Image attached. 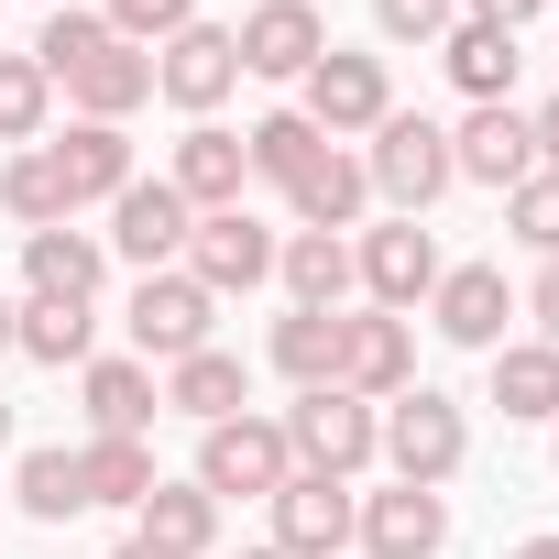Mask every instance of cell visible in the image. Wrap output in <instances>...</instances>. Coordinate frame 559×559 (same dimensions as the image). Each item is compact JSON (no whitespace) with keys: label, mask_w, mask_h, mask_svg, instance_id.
<instances>
[{"label":"cell","mask_w":559,"mask_h":559,"mask_svg":"<svg viewBox=\"0 0 559 559\" xmlns=\"http://www.w3.org/2000/svg\"><path fill=\"white\" fill-rule=\"evenodd\" d=\"M362 176H373V198H384L395 219H428V209L461 187V165H450V132H439L428 110H384V121H373V154H362Z\"/></svg>","instance_id":"obj_1"},{"label":"cell","mask_w":559,"mask_h":559,"mask_svg":"<svg viewBox=\"0 0 559 559\" xmlns=\"http://www.w3.org/2000/svg\"><path fill=\"white\" fill-rule=\"evenodd\" d=\"M286 472H297L286 417H252V406H241V417L198 428V493H219V504H274Z\"/></svg>","instance_id":"obj_2"},{"label":"cell","mask_w":559,"mask_h":559,"mask_svg":"<svg viewBox=\"0 0 559 559\" xmlns=\"http://www.w3.org/2000/svg\"><path fill=\"white\" fill-rule=\"evenodd\" d=\"M286 450H297V472L362 483V472L384 461V406H362V395L319 384V395H297V406H286Z\"/></svg>","instance_id":"obj_3"},{"label":"cell","mask_w":559,"mask_h":559,"mask_svg":"<svg viewBox=\"0 0 559 559\" xmlns=\"http://www.w3.org/2000/svg\"><path fill=\"white\" fill-rule=\"evenodd\" d=\"M121 330H132V362H187V352L219 341V297L198 286L187 263H165V274H143V286H132Z\"/></svg>","instance_id":"obj_4"},{"label":"cell","mask_w":559,"mask_h":559,"mask_svg":"<svg viewBox=\"0 0 559 559\" xmlns=\"http://www.w3.org/2000/svg\"><path fill=\"white\" fill-rule=\"evenodd\" d=\"M384 461H395V483H450L461 461H472V417L439 395V384H406L395 406H384Z\"/></svg>","instance_id":"obj_5"},{"label":"cell","mask_w":559,"mask_h":559,"mask_svg":"<svg viewBox=\"0 0 559 559\" xmlns=\"http://www.w3.org/2000/svg\"><path fill=\"white\" fill-rule=\"evenodd\" d=\"M297 110H308L330 143H352V132H373V121L395 110V78H384V56H352V45H330V56L297 78Z\"/></svg>","instance_id":"obj_6"},{"label":"cell","mask_w":559,"mask_h":559,"mask_svg":"<svg viewBox=\"0 0 559 559\" xmlns=\"http://www.w3.org/2000/svg\"><path fill=\"white\" fill-rule=\"evenodd\" d=\"M230 88H241V45H230L219 23H187V34L154 45V99H176L187 121H219Z\"/></svg>","instance_id":"obj_7"},{"label":"cell","mask_w":559,"mask_h":559,"mask_svg":"<svg viewBox=\"0 0 559 559\" xmlns=\"http://www.w3.org/2000/svg\"><path fill=\"white\" fill-rule=\"evenodd\" d=\"M439 241H428V219H384V230H362V252H352V286L384 308V319H406L428 286H439Z\"/></svg>","instance_id":"obj_8"},{"label":"cell","mask_w":559,"mask_h":559,"mask_svg":"<svg viewBox=\"0 0 559 559\" xmlns=\"http://www.w3.org/2000/svg\"><path fill=\"white\" fill-rule=\"evenodd\" d=\"M187 230H198V209H187L165 176H132V187L110 198V252H121V263H143V274L187 263Z\"/></svg>","instance_id":"obj_9"},{"label":"cell","mask_w":559,"mask_h":559,"mask_svg":"<svg viewBox=\"0 0 559 559\" xmlns=\"http://www.w3.org/2000/svg\"><path fill=\"white\" fill-rule=\"evenodd\" d=\"M187 274L209 297H252L263 274H274V230L252 219V209H209L198 230H187Z\"/></svg>","instance_id":"obj_10"},{"label":"cell","mask_w":559,"mask_h":559,"mask_svg":"<svg viewBox=\"0 0 559 559\" xmlns=\"http://www.w3.org/2000/svg\"><path fill=\"white\" fill-rule=\"evenodd\" d=\"M504 319H515L504 263H450L439 286H428V330L461 341V352H504Z\"/></svg>","instance_id":"obj_11"},{"label":"cell","mask_w":559,"mask_h":559,"mask_svg":"<svg viewBox=\"0 0 559 559\" xmlns=\"http://www.w3.org/2000/svg\"><path fill=\"white\" fill-rule=\"evenodd\" d=\"M352 515H362L352 483L286 472V493H274V548H286V559H341V548H352Z\"/></svg>","instance_id":"obj_12"},{"label":"cell","mask_w":559,"mask_h":559,"mask_svg":"<svg viewBox=\"0 0 559 559\" xmlns=\"http://www.w3.org/2000/svg\"><path fill=\"white\" fill-rule=\"evenodd\" d=\"M450 165L472 176V187H526L537 176V132H526V110L515 99H483V110H461V132H450Z\"/></svg>","instance_id":"obj_13"},{"label":"cell","mask_w":559,"mask_h":559,"mask_svg":"<svg viewBox=\"0 0 559 559\" xmlns=\"http://www.w3.org/2000/svg\"><path fill=\"white\" fill-rule=\"evenodd\" d=\"M406 384H417V330H406V319H384V308L341 319V395H362V406H395Z\"/></svg>","instance_id":"obj_14"},{"label":"cell","mask_w":559,"mask_h":559,"mask_svg":"<svg viewBox=\"0 0 559 559\" xmlns=\"http://www.w3.org/2000/svg\"><path fill=\"white\" fill-rule=\"evenodd\" d=\"M352 537H362V559H439L450 548V504L428 483H384V493H362Z\"/></svg>","instance_id":"obj_15"},{"label":"cell","mask_w":559,"mask_h":559,"mask_svg":"<svg viewBox=\"0 0 559 559\" xmlns=\"http://www.w3.org/2000/svg\"><path fill=\"white\" fill-rule=\"evenodd\" d=\"M165 187L209 219V209H241V187H252V154H241V132H219V121H187L176 132V154H165Z\"/></svg>","instance_id":"obj_16"},{"label":"cell","mask_w":559,"mask_h":559,"mask_svg":"<svg viewBox=\"0 0 559 559\" xmlns=\"http://www.w3.org/2000/svg\"><path fill=\"white\" fill-rule=\"evenodd\" d=\"M230 45H241V78H308V67L330 56V23L308 12V0H263Z\"/></svg>","instance_id":"obj_17"},{"label":"cell","mask_w":559,"mask_h":559,"mask_svg":"<svg viewBox=\"0 0 559 559\" xmlns=\"http://www.w3.org/2000/svg\"><path fill=\"white\" fill-rule=\"evenodd\" d=\"M78 395H88V439H143L165 417V373L154 362H78Z\"/></svg>","instance_id":"obj_18"},{"label":"cell","mask_w":559,"mask_h":559,"mask_svg":"<svg viewBox=\"0 0 559 559\" xmlns=\"http://www.w3.org/2000/svg\"><path fill=\"white\" fill-rule=\"evenodd\" d=\"M99 274H110V252H99V230H23V286L34 297H56V308H99Z\"/></svg>","instance_id":"obj_19"},{"label":"cell","mask_w":559,"mask_h":559,"mask_svg":"<svg viewBox=\"0 0 559 559\" xmlns=\"http://www.w3.org/2000/svg\"><path fill=\"white\" fill-rule=\"evenodd\" d=\"M56 88H67V99H78V121H132V110H143V99H154V56H143V45H121V34H110V45H99V56H78V67H67V78H56Z\"/></svg>","instance_id":"obj_20"},{"label":"cell","mask_w":559,"mask_h":559,"mask_svg":"<svg viewBox=\"0 0 559 559\" xmlns=\"http://www.w3.org/2000/svg\"><path fill=\"white\" fill-rule=\"evenodd\" d=\"M45 154H56V176H67V209H88V198L110 209V198L132 187V132H121V121H67Z\"/></svg>","instance_id":"obj_21"},{"label":"cell","mask_w":559,"mask_h":559,"mask_svg":"<svg viewBox=\"0 0 559 559\" xmlns=\"http://www.w3.org/2000/svg\"><path fill=\"white\" fill-rule=\"evenodd\" d=\"M132 537H154L165 559H219V493H198V483H154V493L132 504Z\"/></svg>","instance_id":"obj_22"},{"label":"cell","mask_w":559,"mask_h":559,"mask_svg":"<svg viewBox=\"0 0 559 559\" xmlns=\"http://www.w3.org/2000/svg\"><path fill=\"white\" fill-rule=\"evenodd\" d=\"M263 362L286 373L297 395L341 384V308H286V319H274V341H263Z\"/></svg>","instance_id":"obj_23"},{"label":"cell","mask_w":559,"mask_h":559,"mask_svg":"<svg viewBox=\"0 0 559 559\" xmlns=\"http://www.w3.org/2000/svg\"><path fill=\"white\" fill-rule=\"evenodd\" d=\"M439 67H450V88L483 110V99H515V34L504 23H450L439 34Z\"/></svg>","instance_id":"obj_24"},{"label":"cell","mask_w":559,"mask_h":559,"mask_svg":"<svg viewBox=\"0 0 559 559\" xmlns=\"http://www.w3.org/2000/svg\"><path fill=\"white\" fill-rule=\"evenodd\" d=\"M286 209H297V230H352V219L373 209V176H362V154H341V143H330V154H319V165L286 187Z\"/></svg>","instance_id":"obj_25"},{"label":"cell","mask_w":559,"mask_h":559,"mask_svg":"<svg viewBox=\"0 0 559 559\" xmlns=\"http://www.w3.org/2000/svg\"><path fill=\"white\" fill-rule=\"evenodd\" d=\"M12 352L67 373V362H99V308H56V297H23L12 308Z\"/></svg>","instance_id":"obj_26"},{"label":"cell","mask_w":559,"mask_h":559,"mask_svg":"<svg viewBox=\"0 0 559 559\" xmlns=\"http://www.w3.org/2000/svg\"><path fill=\"white\" fill-rule=\"evenodd\" d=\"M241 395H252V384H241V352H219V341H209V352H187V362H165V406H176V417H198V428L241 417Z\"/></svg>","instance_id":"obj_27"},{"label":"cell","mask_w":559,"mask_h":559,"mask_svg":"<svg viewBox=\"0 0 559 559\" xmlns=\"http://www.w3.org/2000/svg\"><path fill=\"white\" fill-rule=\"evenodd\" d=\"M274 274H286L297 308H341L352 297V241L341 230H286V241H274Z\"/></svg>","instance_id":"obj_28"},{"label":"cell","mask_w":559,"mask_h":559,"mask_svg":"<svg viewBox=\"0 0 559 559\" xmlns=\"http://www.w3.org/2000/svg\"><path fill=\"white\" fill-rule=\"evenodd\" d=\"M483 362H493V406H504V417H526V428L559 417V352H548V341H504V352H483Z\"/></svg>","instance_id":"obj_29"},{"label":"cell","mask_w":559,"mask_h":559,"mask_svg":"<svg viewBox=\"0 0 559 559\" xmlns=\"http://www.w3.org/2000/svg\"><path fill=\"white\" fill-rule=\"evenodd\" d=\"M241 154H252V176H263V187H297V176L330 154V132H319L308 110H263V121L241 132Z\"/></svg>","instance_id":"obj_30"},{"label":"cell","mask_w":559,"mask_h":559,"mask_svg":"<svg viewBox=\"0 0 559 559\" xmlns=\"http://www.w3.org/2000/svg\"><path fill=\"white\" fill-rule=\"evenodd\" d=\"M12 504H23L34 526H67V515H88L78 450H23V461H12Z\"/></svg>","instance_id":"obj_31"},{"label":"cell","mask_w":559,"mask_h":559,"mask_svg":"<svg viewBox=\"0 0 559 559\" xmlns=\"http://www.w3.org/2000/svg\"><path fill=\"white\" fill-rule=\"evenodd\" d=\"M0 209H12L23 230H56V219H78V209H67V176H56V154H45V143L0 154Z\"/></svg>","instance_id":"obj_32"},{"label":"cell","mask_w":559,"mask_h":559,"mask_svg":"<svg viewBox=\"0 0 559 559\" xmlns=\"http://www.w3.org/2000/svg\"><path fill=\"white\" fill-rule=\"evenodd\" d=\"M78 483H88V504H121V515H132L165 472H154V450H143V439H88V450H78Z\"/></svg>","instance_id":"obj_33"},{"label":"cell","mask_w":559,"mask_h":559,"mask_svg":"<svg viewBox=\"0 0 559 559\" xmlns=\"http://www.w3.org/2000/svg\"><path fill=\"white\" fill-rule=\"evenodd\" d=\"M45 121H56V78L34 67V56H0V143H45Z\"/></svg>","instance_id":"obj_34"},{"label":"cell","mask_w":559,"mask_h":559,"mask_svg":"<svg viewBox=\"0 0 559 559\" xmlns=\"http://www.w3.org/2000/svg\"><path fill=\"white\" fill-rule=\"evenodd\" d=\"M99 45H110V23L88 12V0H67V12H45V34H34V67H45V78H67V67H78V56H99Z\"/></svg>","instance_id":"obj_35"},{"label":"cell","mask_w":559,"mask_h":559,"mask_svg":"<svg viewBox=\"0 0 559 559\" xmlns=\"http://www.w3.org/2000/svg\"><path fill=\"white\" fill-rule=\"evenodd\" d=\"M504 230H515V241H526L537 263L559 252V176H548V165H537L526 187H504Z\"/></svg>","instance_id":"obj_36"},{"label":"cell","mask_w":559,"mask_h":559,"mask_svg":"<svg viewBox=\"0 0 559 559\" xmlns=\"http://www.w3.org/2000/svg\"><path fill=\"white\" fill-rule=\"evenodd\" d=\"M99 23H110L121 45H143V56H154L165 34H187V23H198V0H99Z\"/></svg>","instance_id":"obj_37"},{"label":"cell","mask_w":559,"mask_h":559,"mask_svg":"<svg viewBox=\"0 0 559 559\" xmlns=\"http://www.w3.org/2000/svg\"><path fill=\"white\" fill-rule=\"evenodd\" d=\"M461 23V0H373V34L384 45H439Z\"/></svg>","instance_id":"obj_38"},{"label":"cell","mask_w":559,"mask_h":559,"mask_svg":"<svg viewBox=\"0 0 559 559\" xmlns=\"http://www.w3.org/2000/svg\"><path fill=\"white\" fill-rule=\"evenodd\" d=\"M526 308H537V341H548V352H559V252H548V263H537V286H526Z\"/></svg>","instance_id":"obj_39"},{"label":"cell","mask_w":559,"mask_h":559,"mask_svg":"<svg viewBox=\"0 0 559 559\" xmlns=\"http://www.w3.org/2000/svg\"><path fill=\"white\" fill-rule=\"evenodd\" d=\"M548 12V0H461V23H504V34H526Z\"/></svg>","instance_id":"obj_40"},{"label":"cell","mask_w":559,"mask_h":559,"mask_svg":"<svg viewBox=\"0 0 559 559\" xmlns=\"http://www.w3.org/2000/svg\"><path fill=\"white\" fill-rule=\"evenodd\" d=\"M526 132H537V165L559 176V99H548V110H526Z\"/></svg>","instance_id":"obj_41"},{"label":"cell","mask_w":559,"mask_h":559,"mask_svg":"<svg viewBox=\"0 0 559 559\" xmlns=\"http://www.w3.org/2000/svg\"><path fill=\"white\" fill-rule=\"evenodd\" d=\"M504 559H559V537H515V548H504Z\"/></svg>","instance_id":"obj_42"},{"label":"cell","mask_w":559,"mask_h":559,"mask_svg":"<svg viewBox=\"0 0 559 559\" xmlns=\"http://www.w3.org/2000/svg\"><path fill=\"white\" fill-rule=\"evenodd\" d=\"M110 559H165V548H154V537H121V548H110Z\"/></svg>","instance_id":"obj_43"},{"label":"cell","mask_w":559,"mask_h":559,"mask_svg":"<svg viewBox=\"0 0 559 559\" xmlns=\"http://www.w3.org/2000/svg\"><path fill=\"white\" fill-rule=\"evenodd\" d=\"M0 352H12V297H0Z\"/></svg>","instance_id":"obj_44"},{"label":"cell","mask_w":559,"mask_h":559,"mask_svg":"<svg viewBox=\"0 0 559 559\" xmlns=\"http://www.w3.org/2000/svg\"><path fill=\"white\" fill-rule=\"evenodd\" d=\"M0 450H12V395H0Z\"/></svg>","instance_id":"obj_45"},{"label":"cell","mask_w":559,"mask_h":559,"mask_svg":"<svg viewBox=\"0 0 559 559\" xmlns=\"http://www.w3.org/2000/svg\"><path fill=\"white\" fill-rule=\"evenodd\" d=\"M241 559H286V548H274V537H263V548H241Z\"/></svg>","instance_id":"obj_46"},{"label":"cell","mask_w":559,"mask_h":559,"mask_svg":"<svg viewBox=\"0 0 559 559\" xmlns=\"http://www.w3.org/2000/svg\"><path fill=\"white\" fill-rule=\"evenodd\" d=\"M34 12H67V0H34Z\"/></svg>","instance_id":"obj_47"},{"label":"cell","mask_w":559,"mask_h":559,"mask_svg":"<svg viewBox=\"0 0 559 559\" xmlns=\"http://www.w3.org/2000/svg\"><path fill=\"white\" fill-rule=\"evenodd\" d=\"M548 450H559V417H548Z\"/></svg>","instance_id":"obj_48"},{"label":"cell","mask_w":559,"mask_h":559,"mask_svg":"<svg viewBox=\"0 0 559 559\" xmlns=\"http://www.w3.org/2000/svg\"><path fill=\"white\" fill-rule=\"evenodd\" d=\"M0 515H12V504H0Z\"/></svg>","instance_id":"obj_49"}]
</instances>
